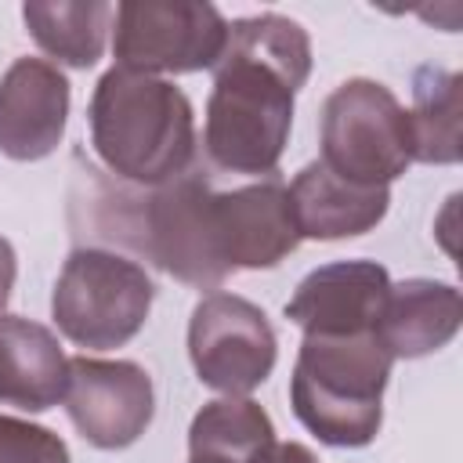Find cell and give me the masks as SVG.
Masks as SVG:
<instances>
[{
	"label": "cell",
	"mask_w": 463,
	"mask_h": 463,
	"mask_svg": "<svg viewBox=\"0 0 463 463\" xmlns=\"http://www.w3.org/2000/svg\"><path fill=\"white\" fill-rule=\"evenodd\" d=\"M307 76L311 40L300 22L275 11L235 18L206 98V159L228 174L275 177L293 127V94Z\"/></svg>",
	"instance_id": "cell-1"
},
{
	"label": "cell",
	"mask_w": 463,
	"mask_h": 463,
	"mask_svg": "<svg viewBox=\"0 0 463 463\" xmlns=\"http://www.w3.org/2000/svg\"><path fill=\"white\" fill-rule=\"evenodd\" d=\"M90 145L109 174L156 188L195 166V112L188 94L163 80L112 65L90 94Z\"/></svg>",
	"instance_id": "cell-2"
},
{
	"label": "cell",
	"mask_w": 463,
	"mask_h": 463,
	"mask_svg": "<svg viewBox=\"0 0 463 463\" xmlns=\"http://www.w3.org/2000/svg\"><path fill=\"white\" fill-rule=\"evenodd\" d=\"M391 365L394 358L376 333L304 336L289 376V405L322 445L362 449L380 434Z\"/></svg>",
	"instance_id": "cell-3"
},
{
	"label": "cell",
	"mask_w": 463,
	"mask_h": 463,
	"mask_svg": "<svg viewBox=\"0 0 463 463\" xmlns=\"http://www.w3.org/2000/svg\"><path fill=\"white\" fill-rule=\"evenodd\" d=\"M116 232L170 279L195 289H221L232 275L221 253L217 192L199 166L137 195H116ZM116 232H109L116 239Z\"/></svg>",
	"instance_id": "cell-4"
},
{
	"label": "cell",
	"mask_w": 463,
	"mask_h": 463,
	"mask_svg": "<svg viewBox=\"0 0 463 463\" xmlns=\"http://www.w3.org/2000/svg\"><path fill=\"white\" fill-rule=\"evenodd\" d=\"M152 300L156 286L137 260L105 246H76L58 271L51 318L76 347L109 351L145 329Z\"/></svg>",
	"instance_id": "cell-5"
},
{
	"label": "cell",
	"mask_w": 463,
	"mask_h": 463,
	"mask_svg": "<svg viewBox=\"0 0 463 463\" xmlns=\"http://www.w3.org/2000/svg\"><path fill=\"white\" fill-rule=\"evenodd\" d=\"M322 163L369 188H387L412 159V127L405 105L380 80H344L322 105Z\"/></svg>",
	"instance_id": "cell-6"
},
{
	"label": "cell",
	"mask_w": 463,
	"mask_h": 463,
	"mask_svg": "<svg viewBox=\"0 0 463 463\" xmlns=\"http://www.w3.org/2000/svg\"><path fill=\"white\" fill-rule=\"evenodd\" d=\"M228 43V22L199 0H127L112 14V54L119 69L203 72L213 69Z\"/></svg>",
	"instance_id": "cell-7"
},
{
	"label": "cell",
	"mask_w": 463,
	"mask_h": 463,
	"mask_svg": "<svg viewBox=\"0 0 463 463\" xmlns=\"http://www.w3.org/2000/svg\"><path fill=\"white\" fill-rule=\"evenodd\" d=\"M188 358L195 376L224 394L257 391L279 358L268 315L239 293H206L188 318Z\"/></svg>",
	"instance_id": "cell-8"
},
{
	"label": "cell",
	"mask_w": 463,
	"mask_h": 463,
	"mask_svg": "<svg viewBox=\"0 0 463 463\" xmlns=\"http://www.w3.org/2000/svg\"><path fill=\"white\" fill-rule=\"evenodd\" d=\"M61 402L80 438L105 452L134 445L156 416L152 376L127 358H69Z\"/></svg>",
	"instance_id": "cell-9"
},
{
	"label": "cell",
	"mask_w": 463,
	"mask_h": 463,
	"mask_svg": "<svg viewBox=\"0 0 463 463\" xmlns=\"http://www.w3.org/2000/svg\"><path fill=\"white\" fill-rule=\"evenodd\" d=\"M391 275L376 260H333L300 279L286 300V318L304 336H358L376 333Z\"/></svg>",
	"instance_id": "cell-10"
},
{
	"label": "cell",
	"mask_w": 463,
	"mask_h": 463,
	"mask_svg": "<svg viewBox=\"0 0 463 463\" xmlns=\"http://www.w3.org/2000/svg\"><path fill=\"white\" fill-rule=\"evenodd\" d=\"M69 80L47 58H14L0 76V152L18 163L47 159L69 123Z\"/></svg>",
	"instance_id": "cell-11"
},
{
	"label": "cell",
	"mask_w": 463,
	"mask_h": 463,
	"mask_svg": "<svg viewBox=\"0 0 463 463\" xmlns=\"http://www.w3.org/2000/svg\"><path fill=\"white\" fill-rule=\"evenodd\" d=\"M221 253L232 271L275 268L300 246V232L289 210V192L279 177L217 192Z\"/></svg>",
	"instance_id": "cell-12"
},
{
	"label": "cell",
	"mask_w": 463,
	"mask_h": 463,
	"mask_svg": "<svg viewBox=\"0 0 463 463\" xmlns=\"http://www.w3.org/2000/svg\"><path fill=\"white\" fill-rule=\"evenodd\" d=\"M286 192L300 239H322V242L373 232L391 206V188L354 184L333 174L322 159L300 166V174Z\"/></svg>",
	"instance_id": "cell-13"
},
{
	"label": "cell",
	"mask_w": 463,
	"mask_h": 463,
	"mask_svg": "<svg viewBox=\"0 0 463 463\" xmlns=\"http://www.w3.org/2000/svg\"><path fill=\"white\" fill-rule=\"evenodd\" d=\"M69 358L58 336L22 315L0 311V405L47 412L65 398Z\"/></svg>",
	"instance_id": "cell-14"
},
{
	"label": "cell",
	"mask_w": 463,
	"mask_h": 463,
	"mask_svg": "<svg viewBox=\"0 0 463 463\" xmlns=\"http://www.w3.org/2000/svg\"><path fill=\"white\" fill-rule=\"evenodd\" d=\"M463 322V300L452 282L405 279L391 282L376 336L391 358H423L441 351Z\"/></svg>",
	"instance_id": "cell-15"
},
{
	"label": "cell",
	"mask_w": 463,
	"mask_h": 463,
	"mask_svg": "<svg viewBox=\"0 0 463 463\" xmlns=\"http://www.w3.org/2000/svg\"><path fill=\"white\" fill-rule=\"evenodd\" d=\"M275 441L271 416L246 394L206 402L188 427L192 463H264Z\"/></svg>",
	"instance_id": "cell-16"
},
{
	"label": "cell",
	"mask_w": 463,
	"mask_h": 463,
	"mask_svg": "<svg viewBox=\"0 0 463 463\" xmlns=\"http://www.w3.org/2000/svg\"><path fill=\"white\" fill-rule=\"evenodd\" d=\"M116 7L109 0H29L22 7L29 36L54 61L90 69L109 43Z\"/></svg>",
	"instance_id": "cell-17"
},
{
	"label": "cell",
	"mask_w": 463,
	"mask_h": 463,
	"mask_svg": "<svg viewBox=\"0 0 463 463\" xmlns=\"http://www.w3.org/2000/svg\"><path fill=\"white\" fill-rule=\"evenodd\" d=\"M459 87L463 76L438 65H420L412 72V159L420 163H459Z\"/></svg>",
	"instance_id": "cell-18"
},
{
	"label": "cell",
	"mask_w": 463,
	"mask_h": 463,
	"mask_svg": "<svg viewBox=\"0 0 463 463\" xmlns=\"http://www.w3.org/2000/svg\"><path fill=\"white\" fill-rule=\"evenodd\" d=\"M0 463H72L69 445L29 420L0 416Z\"/></svg>",
	"instance_id": "cell-19"
},
{
	"label": "cell",
	"mask_w": 463,
	"mask_h": 463,
	"mask_svg": "<svg viewBox=\"0 0 463 463\" xmlns=\"http://www.w3.org/2000/svg\"><path fill=\"white\" fill-rule=\"evenodd\" d=\"M14 275H18V257H14V246L0 235V311L7 307L11 300V289H14Z\"/></svg>",
	"instance_id": "cell-20"
},
{
	"label": "cell",
	"mask_w": 463,
	"mask_h": 463,
	"mask_svg": "<svg viewBox=\"0 0 463 463\" xmlns=\"http://www.w3.org/2000/svg\"><path fill=\"white\" fill-rule=\"evenodd\" d=\"M264 463H318V459L300 441H275V449H271V456Z\"/></svg>",
	"instance_id": "cell-21"
}]
</instances>
